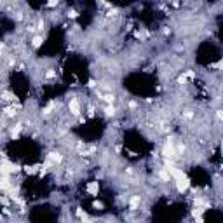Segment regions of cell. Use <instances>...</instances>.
I'll return each instance as SVG.
<instances>
[{"label":"cell","instance_id":"12","mask_svg":"<svg viewBox=\"0 0 223 223\" xmlns=\"http://www.w3.org/2000/svg\"><path fill=\"white\" fill-rule=\"evenodd\" d=\"M75 214L80 218L82 222H87V220H89V218H87V214H85V211H82V207H77V209H75Z\"/></svg>","mask_w":223,"mask_h":223},{"label":"cell","instance_id":"4","mask_svg":"<svg viewBox=\"0 0 223 223\" xmlns=\"http://www.w3.org/2000/svg\"><path fill=\"white\" fill-rule=\"evenodd\" d=\"M42 167H44V166H40V164H33V166H23V171L31 176V174H35V172H40Z\"/></svg>","mask_w":223,"mask_h":223},{"label":"cell","instance_id":"35","mask_svg":"<svg viewBox=\"0 0 223 223\" xmlns=\"http://www.w3.org/2000/svg\"><path fill=\"white\" fill-rule=\"evenodd\" d=\"M42 28H44V21L40 19V21H39V30H42Z\"/></svg>","mask_w":223,"mask_h":223},{"label":"cell","instance_id":"36","mask_svg":"<svg viewBox=\"0 0 223 223\" xmlns=\"http://www.w3.org/2000/svg\"><path fill=\"white\" fill-rule=\"evenodd\" d=\"M82 223H92V222H91V220H87V222H82Z\"/></svg>","mask_w":223,"mask_h":223},{"label":"cell","instance_id":"37","mask_svg":"<svg viewBox=\"0 0 223 223\" xmlns=\"http://www.w3.org/2000/svg\"><path fill=\"white\" fill-rule=\"evenodd\" d=\"M222 153H223V140H222Z\"/></svg>","mask_w":223,"mask_h":223},{"label":"cell","instance_id":"27","mask_svg":"<svg viewBox=\"0 0 223 223\" xmlns=\"http://www.w3.org/2000/svg\"><path fill=\"white\" fill-rule=\"evenodd\" d=\"M183 152H185V145H180V146H178V150H176V153H178V155H181Z\"/></svg>","mask_w":223,"mask_h":223},{"label":"cell","instance_id":"19","mask_svg":"<svg viewBox=\"0 0 223 223\" xmlns=\"http://www.w3.org/2000/svg\"><path fill=\"white\" fill-rule=\"evenodd\" d=\"M77 16H79V12H77L75 9H70V10H68V18H70V19H75Z\"/></svg>","mask_w":223,"mask_h":223},{"label":"cell","instance_id":"28","mask_svg":"<svg viewBox=\"0 0 223 223\" xmlns=\"http://www.w3.org/2000/svg\"><path fill=\"white\" fill-rule=\"evenodd\" d=\"M58 5V0H51V2H47V7H56Z\"/></svg>","mask_w":223,"mask_h":223},{"label":"cell","instance_id":"32","mask_svg":"<svg viewBox=\"0 0 223 223\" xmlns=\"http://www.w3.org/2000/svg\"><path fill=\"white\" fill-rule=\"evenodd\" d=\"M87 85H89V87H96V80H92V79H91V80L87 82Z\"/></svg>","mask_w":223,"mask_h":223},{"label":"cell","instance_id":"21","mask_svg":"<svg viewBox=\"0 0 223 223\" xmlns=\"http://www.w3.org/2000/svg\"><path fill=\"white\" fill-rule=\"evenodd\" d=\"M134 35H136V39H140V40H141V39H145V37H146L148 33H146V31H136Z\"/></svg>","mask_w":223,"mask_h":223},{"label":"cell","instance_id":"26","mask_svg":"<svg viewBox=\"0 0 223 223\" xmlns=\"http://www.w3.org/2000/svg\"><path fill=\"white\" fill-rule=\"evenodd\" d=\"M117 14H119V10H117V9H110L106 16H110V18H111V16H117Z\"/></svg>","mask_w":223,"mask_h":223},{"label":"cell","instance_id":"9","mask_svg":"<svg viewBox=\"0 0 223 223\" xmlns=\"http://www.w3.org/2000/svg\"><path fill=\"white\" fill-rule=\"evenodd\" d=\"M54 108H56V101H49L47 106L42 108V113H44V115H51V111L54 110Z\"/></svg>","mask_w":223,"mask_h":223},{"label":"cell","instance_id":"20","mask_svg":"<svg viewBox=\"0 0 223 223\" xmlns=\"http://www.w3.org/2000/svg\"><path fill=\"white\" fill-rule=\"evenodd\" d=\"M2 96H4V100H14V101H16V96H14V94H10V92H4V94H2Z\"/></svg>","mask_w":223,"mask_h":223},{"label":"cell","instance_id":"18","mask_svg":"<svg viewBox=\"0 0 223 223\" xmlns=\"http://www.w3.org/2000/svg\"><path fill=\"white\" fill-rule=\"evenodd\" d=\"M21 169H23V166H19V164H12V167H10V172H19Z\"/></svg>","mask_w":223,"mask_h":223},{"label":"cell","instance_id":"2","mask_svg":"<svg viewBox=\"0 0 223 223\" xmlns=\"http://www.w3.org/2000/svg\"><path fill=\"white\" fill-rule=\"evenodd\" d=\"M68 108H70V113L71 115H75V117H79L80 115V103L77 98H71L70 103H68Z\"/></svg>","mask_w":223,"mask_h":223},{"label":"cell","instance_id":"7","mask_svg":"<svg viewBox=\"0 0 223 223\" xmlns=\"http://www.w3.org/2000/svg\"><path fill=\"white\" fill-rule=\"evenodd\" d=\"M21 129H23V124H21V122H19V124H16V127L10 131V138H12V140H18V138H19Z\"/></svg>","mask_w":223,"mask_h":223},{"label":"cell","instance_id":"15","mask_svg":"<svg viewBox=\"0 0 223 223\" xmlns=\"http://www.w3.org/2000/svg\"><path fill=\"white\" fill-rule=\"evenodd\" d=\"M204 211H206L204 207H193V209H192V216H193V218H199Z\"/></svg>","mask_w":223,"mask_h":223},{"label":"cell","instance_id":"25","mask_svg":"<svg viewBox=\"0 0 223 223\" xmlns=\"http://www.w3.org/2000/svg\"><path fill=\"white\" fill-rule=\"evenodd\" d=\"M52 166H54V164H52L49 159H45V162H44V167H45V169H51Z\"/></svg>","mask_w":223,"mask_h":223},{"label":"cell","instance_id":"29","mask_svg":"<svg viewBox=\"0 0 223 223\" xmlns=\"http://www.w3.org/2000/svg\"><path fill=\"white\" fill-rule=\"evenodd\" d=\"M185 75H187V79H190V80H192V79H195V73H193V71H187Z\"/></svg>","mask_w":223,"mask_h":223},{"label":"cell","instance_id":"11","mask_svg":"<svg viewBox=\"0 0 223 223\" xmlns=\"http://www.w3.org/2000/svg\"><path fill=\"white\" fill-rule=\"evenodd\" d=\"M159 178H161L162 181H169V180H171V174H169V172H167V169L164 167L162 171L159 172Z\"/></svg>","mask_w":223,"mask_h":223},{"label":"cell","instance_id":"31","mask_svg":"<svg viewBox=\"0 0 223 223\" xmlns=\"http://www.w3.org/2000/svg\"><path fill=\"white\" fill-rule=\"evenodd\" d=\"M216 115H218V119L223 122V110H218V111H216Z\"/></svg>","mask_w":223,"mask_h":223},{"label":"cell","instance_id":"34","mask_svg":"<svg viewBox=\"0 0 223 223\" xmlns=\"http://www.w3.org/2000/svg\"><path fill=\"white\" fill-rule=\"evenodd\" d=\"M2 202H4V206H7V204H9V201H7V197H2Z\"/></svg>","mask_w":223,"mask_h":223},{"label":"cell","instance_id":"8","mask_svg":"<svg viewBox=\"0 0 223 223\" xmlns=\"http://www.w3.org/2000/svg\"><path fill=\"white\" fill-rule=\"evenodd\" d=\"M140 202H141L140 195H134V197H131V201H129V207H131L132 211H134V209H138V206H140Z\"/></svg>","mask_w":223,"mask_h":223},{"label":"cell","instance_id":"17","mask_svg":"<svg viewBox=\"0 0 223 223\" xmlns=\"http://www.w3.org/2000/svg\"><path fill=\"white\" fill-rule=\"evenodd\" d=\"M103 100L108 103V105H113V101H115V96H113V94H105V96H103Z\"/></svg>","mask_w":223,"mask_h":223},{"label":"cell","instance_id":"23","mask_svg":"<svg viewBox=\"0 0 223 223\" xmlns=\"http://www.w3.org/2000/svg\"><path fill=\"white\" fill-rule=\"evenodd\" d=\"M54 77H56V71L54 70H49L47 73H45V79H54Z\"/></svg>","mask_w":223,"mask_h":223},{"label":"cell","instance_id":"22","mask_svg":"<svg viewBox=\"0 0 223 223\" xmlns=\"http://www.w3.org/2000/svg\"><path fill=\"white\" fill-rule=\"evenodd\" d=\"M92 207H94V209H103V202H100V201H94V202H92Z\"/></svg>","mask_w":223,"mask_h":223},{"label":"cell","instance_id":"3","mask_svg":"<svg viewBox=\"0 0 223 223\" xmlns=\"http://www.w3.org/2000/svg\"><path fill=\"white\" fill-rule=\"evenodd\" d=\"M190 188V180L185 176V178H181V180H176V190L180 193H183V192H187Z\"/></svg>","mask_w":223,"mask_h":223},{"label":"cell","instance_id":"33","mask_svg":"<svg viewBox=\"0 0 223 223\" xmlns=\"http://www.w3.org/2000/svg\"><path fill=\"white\" fill-rule=\"evenodd\" d=\"M195 223H204V218H202V216H199V218H195Z\"/></svg>","mask_w":223,"mask_h":223},{"label":"cell","instance_id":"24","mask_svg":"<svg viewBox=\"0 0 223 223\" xmlns=\"http://www.w3.org/2000/svg\"><path fill=\"white\" fill-rule=\"evenodd\" d=\"M185 82H187V75H185V73H183V75H180V77H178V84H185Z\"/></svg>","mask_w":223,"mask_h":223},{"label":"cell","instance_id":"10","mask_svg":"<svg viewBox=\"0 0 223 223\" xmlns=\"http://www.w3.org/2000/svg\"><path fill=\"white\" fill-rule=\"evenodd\" d=\"M42 44H44V37H40V35H37V37H33V40H31V45L35 47V49H39Z\"/></svg>","mask_w":223,"mask_h":223},{"label":"cell","instance_id":"5","mask_svg":"<svg viewBox=\"0 0 223 223\" xmlns=\"http://www.w3.org/2000/svg\"><path fill=\"white\" fill-rule=\"evenodd\" d=\"M85 190H87L89 195H98V192H100V183H98V181H91L87 187H85Z\"/></svg>","mask_w":223,"mask_h":223},{"label":"cell","instance_id":"1","mask_svg":"<svg viewBox=\"0 0 223 223\" xmlns=\"http://www.w3.org/2000/svg\"><path fill=\"white\" fill-rule=\"evenodd\" d=\"M162 153L166 159H176L178 157V153H176V148H174V145H172V138H167V141L164 143L162 146Z\"/></svg>","mask_w":223,"mask_h":223},{"label":"cell","instance_id":"6","mask_svg":"<svg viewBox=\"0 0 223 223\" xmlns=\"http://www.w3.org/2000/svg\"><path fill=\"white\" fill-rule=\"evenodd\" d=\"M47 159L51 161L52 164H61V161H63V155L58 152H49L47 153Z\"/></svg>","mask_w":223,"mask_h":223},{"label":"cell","instance_id":"16","mask_svg":"<svg viewBox=\"0 0 223 223\" xmlns=\"http://www.w3.org/2000/svg\"><path fill=\"white\" fill-rule=\"evenodd\" d=\"M2 190H9V176H2Z\"/></svg>","mask_w":223,"mask_h":223},{"label":"cell","instance_id":"30","mask_svg":"<svg viewBox=\"0 0 223 223\" xmlns=\"http://www.w3.org/2000/svg\"><path fill=\"white\" fill-rule=\"evenodd\" d=\"M45 174H47V169H45V167H42V169H40V172H39V176H40V178H44Z\"/></svg>","mask_w":223,"mask_h":223},{"label":"cell","instance_id":"14","mask_svg":"<svg viewBox=\"0 0 223 223\" xmlns=\"http://www.w3.org/2000/svg\"><path fill=\"white\" fill-rule=\"evenodd\" d=\"M105 115H106V117H113V115H115V108H113V105H108V106L105 108Z\"/></svg>","mask_w":223,"mask_h":223},{"label":"cell","instance_id":"13","mask_svg":"<svg viewBox=\"0 0 223 223\" xmlns=\"http://www.w3.org/2000/svg\"><path fill=\"white\" fill-rule=\"evenodd\" d=\"M4 113H5V117H14L16 115V108L14 106H7V108H4Z\"/></svg>","mask_w":223,"mask_h":223}]
</instances>
